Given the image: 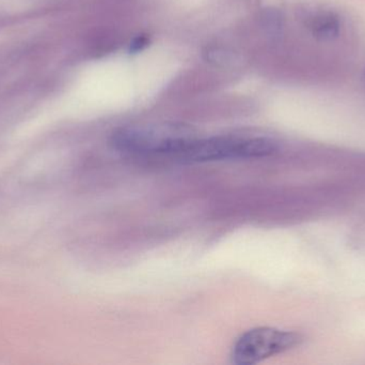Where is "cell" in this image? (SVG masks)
Segmentation results:
<instances>
[{
  "label": "cell",
  "mask_w": 365,
  "mask_h": 365,
  "mask_svg": "<svg viewBox=\"0 0 365 365\" xmlns=\"http://www.w3.org/2000/svg\"><path fill=\"white\" fill-rule=\"evenodd\" d=\"M190 133L175 126H128L113 133L110 144L122 154L175 159Z\"/></svg>",
  "instance_id": "2"
},
{
  "label": "cell",
  "mask_w": 365,
  "mask_h": 365,
  "mask_svg": "<svg viewBox=\"0 0 365 365\" xmlns=\"http://www.w3.org/2000/svg\"><path fill=\"white\" fill-rule=\"evenodd\" d=\"M278 150L274 139L259 136L189 137L177 160L187 163L248 160L272 156Z\"/></svg>",
  "instance_id": "1"
},
{
  "label": "cell",
  "mask_w": 365,
  "mask_h": 365,
  "mask_svg": "<svg viewBox=\"0 0 365 365\" xmlns=\"http://www.w3.org/2000/svg\"><path fill=\"white\" fill-rule=\"evenodd\" d=\"M364 81H365V73H364Z\"/></svg>",
  "instance_id": "6"
},
{
  "label": "cell",
  "mask_w": 365,
  "mask_h": 365,
  "mask_svg": "<svg viewBox=\"0 0 365 365\" xmlns=\"http://www.w3.org/2000/svg\"><path fill=\"white\" fill-rule=\"evenodd\" d=\"M340 19L334 12H319L313 15L309 21V28L313 36L319 41H331L340 34Z\"/></svg>",
  "instance_id": "4"
},
{
  "label": "cell",
  "mask_w": 365,
  "mask_h": 365,
  "mask_svg": "<svg viewBox=\"0 0 365 365\" xmlns=\"http://www.w3.org/2000/svg\"><path fill=\"white\" fill-rule=\"evenodd\" d=\"M148 42H149V40L145 36H139V38L135 39L130 44V51L137 53V51H143L147 46Z\"/></svg>",
  "instance_id": "5"
},
{
  "label": "cell",
  "mask_w": 365,
  "mask_h": 365,
  "mask_svg": "<svg viewBox=\"0 0 365 365\" xmlns=\"http://www.w3.org/2000/svg\"><path fill=\"white\" fill-rule=\"evenodd\" d=\"M302 342L300 334L274 328L261 327L240 336L232 349V361L238 365L255 364L284 353Z\"/></svg>",
  "instance_id": "3"
}]
</instances>
